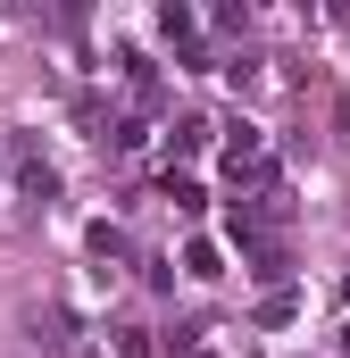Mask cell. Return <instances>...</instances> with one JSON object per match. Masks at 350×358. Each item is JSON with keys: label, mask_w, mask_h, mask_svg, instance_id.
<instances>
[{"label": "cell", "mask_w": 350, "mask_h": 358, "mask_svg": "<svg viewBox=\"0 0 350 358\" xmlns=\"http://www.w3.org/2000/svg\"><path fill=\"white\" fill-rule=\"evenodd\" d=\"M242 250H251V275H259V283H284V275H292V250H284V242H242Z\"/></svg>", "instance_id": "2"}, {"label": "cell", "mask_w": 350, "mask_h": 358, "mask_svg": "<svg viewBox=\"0 0 350 358\" xmlns=\"http://www.w3.org/2000/svg\"><path fill=\"white\" fill-rule=\"evenodd\" d=\"M92 259H100V275H108V267H125V259H134V242H125L117 225H92Z\"/></svg>", "instance_id": "3"}, {"label": "cell", "mask_w": 350, "mask_h": 358, "mask_svg": "<svg viewBox=\"0 0 350 358\" xmlns=\"http://www.w3.org/2000/svg\"><path fill=\"white\" fill-rule=\"evenodd\" d=\"M342 358H350V325H342Z\"/></svg>", "instance_id": "8"}, {"label": "cell", "mask_w": 350, "mask_h": 358, "mask_svg": "<svg viewBox=\"0 0 350 358\" xmlns=\"http://www.w3.org/2000/svg\"><path fill=\"white\" fill-rule=\"evenodd\" d=\"M25 325H34V342H42V350H76V317H67L59 300H34V308H25Z\"/></svg>", "instance_id": "1"}, {"label": "cell", "mask_w": 350, "mask_h": 358, "mask_svg": "<svg viewBox=\"0 0 350 358\" xmlns=\"http://www.w3.org/2000/svg\"><path fill=\"white\" fill-rule=\"evenodd\" d=\"M167 200H175V208H183V217H192V208H200L209 192H200V183H192V176H167Z\"/></svg>", "instance_id": "6"}, {"label": "cell", "mask_w": 350, "mask_h": 358, "mask_svg": "<svg viewBox=\"0 0 350 358\" xmlns=\"http://www.w3.org/2000/svg\"><path fill=\"white\" fill-rule=\"evenodd\" d=\"M183 275H200V283H217V275H225V267H217V242H192V250H183Z\"/></svg>", "instance_id": "5"}, {"label": "cell", "mask_w": 350, "mask_h": 358, "mask_svg": "<svg viewBox=\"0 0 350 358\" xmlns=\"http://www.w3.org/2000/svg\"><path fill=\"white\" fill-rule=\"evenodd\" d=\"M334 134H342V150H350V92H334Z\"/></svg>", "instance_id": "7"}, {"label": "cell", "mask_w": 350, "mask_h": 358, "mask_svg": "<svg viewBox=\"0 0 350 358\" xmlns=\"http://www.w3.org/2000/svg\"><path fill=\"white\" fill-rule=\"evenodd\" d=\"M209 134H217L209 117H175V150H183V159H192V150H209Z\"/></svg>", "instance_id": "4"}]
</instances>
